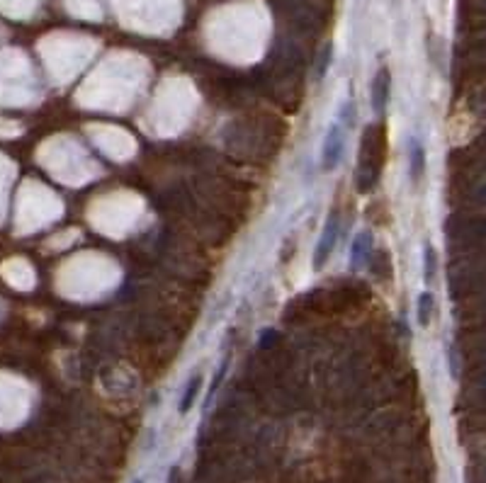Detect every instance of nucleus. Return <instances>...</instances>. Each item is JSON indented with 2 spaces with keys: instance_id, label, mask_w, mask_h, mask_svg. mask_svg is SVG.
I'll list each match as a JSON object with an SVG mask.
<instances>
[{
  "instance_id": "8",
  "label": "nucleus",
  "mask_w": 486,
  "mask_h": 483,
  "mask_svg": "<svg viewBox=\"0 0 486 483\" xmlns=\"http://www.w3.org/2000/svg\"><path fill=\"white\" fill-rule=\"evenodd\" d=\"M365 238H367V233H360L358 238H355V243H353V250H351V262L353 265H360V260H363V255H365Z\"/></svg>"
},
{
  "instance_id": "3",
  "label": "nucleus",
  "mask_w": 486,
  "mask_h": 483,
  "mask_svg": "<svg viewBox=\"0 0 486 483\" xmlns=\"http://www.w3.org/2000/svg\"><path fill=\"white\" fill-rule=\"evenodd\" d=\"M425 173V149L423 144L413 137L408 141V175H411L413 182H418Z\"/></svg>"
},
{
  "instance_id": "1",
  "label": "nucleus",
  "mask_w": 486,
  "mask_h": 483,
  "mask_svg": "<svg viewBox=\"0 0 486 483\" xmlns=\"http://www.w3.org/2000/svg\"><path fill=\"white\" fill-rule=\"evenodd\" d=\"M343 149H346V127L341 122H336V124L329 127L321 146V168L326 173L338 168V163L343 158Z\"/></svg>"
},
{
  "instance_id": "7",
  "label": "nucleus",
  "mask_w": 486,
  "mask_h": 483,
  "mask_svg": "<svg viewBox=\"0 0 486 483\" xmlns=\"http://www.w3.org/2000/svg\"><path fill=\"white\" fill-rule=\"evenodd\" d=\"M200 388H202V376H192V379L187 381V388H185V393H182V400H180V413L182 415L190 413V408L195 405Z\"/></svg>"
},
{
  "instance_id": "6",
  "label": "nucleus",
  "mask_w": 486,
  "mask_h": 483,
  "mask_svg": "<svg viewBox=\"0 0 486 483\" xmlns=\"http://www.w3.org/2000/svg\"><path fill=\"white\" fill-rule=\"evenodd\" d=\"M438 275V253L430 243L423 245V282L425 285H433Z\"/></svg>"
},
{
  "instance_id": "11",
  "label": "nucleus",
  "mask_w": 486,
  "mask_h": 483,
  "mask_svg": "<svg viewBox=\"0 0 486 483\" xmlns=\"http://www.w3.org/2000/svg\"><path fill=\"white\" fill-rule=\"evenodd\" d=\"M134 483H141V481H134Z\"/></svg>"
},
{
  "instance_id": "10",
  "label": "nucleus",
  "mask_w": 486,
  "mask_h": 483,
  "mask_svg": "<svg viewBox=\"0 0 486 483\" xmlns=\"http://www.w3.org/2000/svg\"><path fill=\"white\" fill-rule=\"evenodd\" d=\"M227 369H229V359H224V362H222V369H219V374H214V384H212V393H214L217 388L222 386V379L227 376Z\"/></svg>"
},
{
  "instance_id": "9",
  "label": "nucleus",
  "mask_w": 486,
  "mask_h": 483,
  "mask_svg": "<svg viewBox=\"0 0 486 483\" xmlns=\"http://www.w3.org/2000/svg\"><path fill=\"white\" fill-rule=\"evenodd\" d=\"M331 58H334V51H331V44L329 46H326V49H324V56H321V63H319V80H321L324 78V75H326V70H329V66H331Z\"/></svg>"
},
{
  "instance_id": "5",
  "label": "nucleus",
  "mask_w": 486,
  "mask_h": 483,
  "mask_svg": "<svg viewBox=\"0 0 486 483\" xmlns=\"http://www.w3.org/2000/svg\"><path fill=\"white\" fill-rule=\"evenodd\" d=\"M433 306H435V297H433L430 292H420L418 294V311H416V318H418V326L420 328H428L430 326Z\"/></svg>"
},
{
  "instance_id": "2",
  "label": "nucleus",
  "mask_w": 486,
  "mask_h": 483,
  "mask_svg": "<svg viewBox=\"0 0 486 483\" xmlns=\"http://www.w3.org/2000/svg\"><path fill=\"white\" fill-rule=\"evenodd\" d=\"M336 240H338V219L336 216H331V219L326 221V228H324L321 238H319L316 248H314V258H311L314 270H321L324 265L329 262L331 253H334V248H336Z\"/></svg>"
},
{
  "instance_id": "4",
  "label": "nucleus",
  "mask_w": 486,
  "mask_h": 483,
  "mask_svg": "<svg viewBox=\"0 0 486 483\" xmlns=\"http://www.w3.org/2000/svg\"><path fill=\"white\" fill-rule=\"evenodd\" d=\"M370 100H372V107H375V112H384V107H387V100H389V73L384 68L379 70V73L375 75V80H372Z\"/></svg>"
}]
</instances>
